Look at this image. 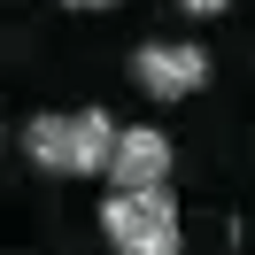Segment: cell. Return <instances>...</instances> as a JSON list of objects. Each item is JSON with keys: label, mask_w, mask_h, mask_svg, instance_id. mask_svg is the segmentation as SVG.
<instances>
[{"label": "cell", "mask_w": 255, "mask_h": 255, "mask_svg": "<svg viewBox=\"0 0 255 255\" xmlns=\"http://www.w3.org/2000/svg\"><path fill=\"white\" fill-rule=\"evenodd\" d=\"M116 116L109 109H47L23 124V155L39 162L47 178H109V155H116Z\"/></svg>", "instance_id": "cell-1"}, {"label": "cell", "mask_w": 255, "mask_h": 255, "mask_svg": "<svg viewBox=\"0 0 255 255\" xmlns=\"http://www.w3.org/2000/svg\"><path fill=\"white\" fill-rule=\"evenodd\" d=\"M101 240H109L116 255H178V201L170 186L162 193H109L101 201Z\"/></svg>", "instance_id": "cell-2"}, {"label": "cell", "mask_w": 255, "mask_h": 255, "mask_svg": "<svg viewBox=\"0 0 255 255\" xmlns=\"http://www.w3.org/2000/svg\"><path fill=\"white\" fill-rule=\"evenodd\" d=\"M131 85L147 101H193L209 85V47H193V39H147V47H131Z\"/></svg>", "instance_id": "cell-3"}, {"label": "cell", "mask_w": 255, "mask_h": 255, "mask_svg": "<svg viewBox=\"0 0 255 255\" xmlns=\"http://www.w3.org/2000/svg\"><path fill=\"white\" fill-rule=\"evenodd\" d=\"M162 186H170V131L124 124L109 155V193H162Z\"/></svg>", "instance_id": "cell-4"}]
</instances>
